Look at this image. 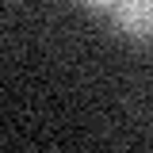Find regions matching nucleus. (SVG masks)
I'll list each match as a JSON object with an SVG mask.
<instances>
[{"label":"nucleus","mask_w":153,"mask_h":153,"mask_svg":"<svg viewBox=\"0 0 153 153\" xmlns=\"http://www.w3.org/2000/svg\"><path fill=\"white\" fill-rule=\"evenodd\" d=\"M111 23L119 35L134 42H149L153 35V0H111Z\"/></svg>","instance_id":"nucleus-1"},{"label":"nucleus","mask_w":153,"mask_h":153,"mask_svg":"<svg viewBox=\"0 0 153 153\" xmlns=\"http://www.w3.org/2000/svg\"><path fill=\"white\" fill-rule=\"evenodd\" d=\"M76 4H84V8H96V12H107V8H111V0H76Z\"/></svg>","instance_id":"nucleus-2"}]
</instances>
